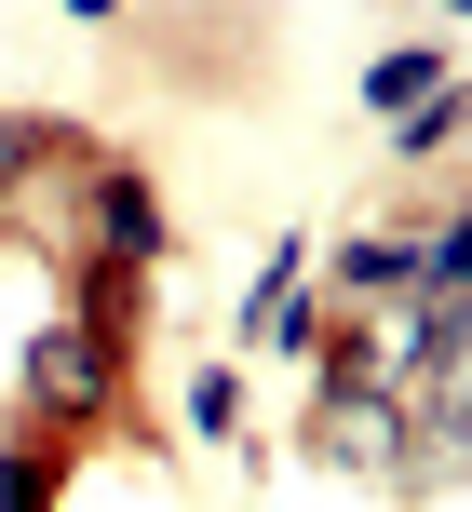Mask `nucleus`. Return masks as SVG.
<instances>
[{
    "label": "nucleus",
    "instance_id": "nucleus-5",
    "mask_svg": "<svg viewBox=\"0 0 472 512\" xmlns=\"http://www.w3.org/2000/svg\"><path fill=\"white\" fill-rule=\"evenodd\" d=\"M68 324L95 337V351H135V337H149V283L135 270H68Z\"/></svg>",
    "mask_w": 472,
    "mask_h": 512
},
{
    "label": "nucleus",
    "instance_id": "nucleus-2",
    "mask_svg": "<svg viewBox=\"0 0 472 512\" xmlns=\"http://www.w3.org/2000/svg\"><path fill=\"white\" fill-rule=\"evenodd\" d=\"M311 445L324 472H365V486H392L405 499V391H351V405H311Z\"/></svg>",
    "mask_w": 472,
    "mask_h": 512
},
{
    "label": "nucleus",
    "instance_id": "nucleus-7",
    "mask_svg": "<svg viewBox=\"0 0 472 512\" xmlns=\"http://www.w3.org/2000/svg\"><path fill=\"white\" fill-rule=\"evenodd\" d=\"M68 472H81V459H54L41 432H0V512H54V499H68Z\"/></svg>",
    "mask_w": 472,
    "mask_h": 512
},
{
    "label": "nucleus",
    "instance_id": "nucleus-4",
    "mask_svg": "<svg viewBox=\"0 0 472 512\" xmlns=\"http://www.w3.org/2000/svg\"><path fill=\"white\" fill-rule=\"evenodd\" d=\"M68 162H95V135H81L68 108H0V216H14L41 176H68Z\"/></svg>",
    "mask_w": 472,
    "mask_h": 512
},
{
    "label": "nucleus",
    "instance_id": "nucleus-9",
    "mask_svg": "<svg viewBox=\"0 0 472 512\" xmlns=\"http://www.w3.org/2000/svg\"><path fill=\"white\" fill-rule=\"evenodd\" d=\"M189 432H203V445L243 432V364H203V378H189Z\"/></svg>",
    "mask_w": 472,
    "mask_h": 512
},
{
    "label": "nucleus",
    "instance_id": "nucleus-6",
    "mask_svg": "<svg viewBox=\"0 0 472 512\" xmlns=\"http://www.w3.org/2000/svg\"><path fill=\"white\" fill-rule=\"evenodd\" d=\"M446 41H405V54H378V68H365V122H405V108H432V95H446Z\"/></svg>",
    "mask_w": 472,
    "mask_h": 512
},
{
    "label": "nucleus",
    "instance_id": "nucleus-3",
    "mask_svg": "<svg viewBox=\"0 0 472 512\" xmlns=\"http://www.w3.org/2000/svg\"><path fill=\"white\" fill-rule=\"evenodd\" d=\"M324 310H405L419 297V230H351V243H324V283H311Z\"/></svg>",
    "mask_w": 472,
    "mask_h": 512
},
{
    "label": "nucleus",
    "instance_id": "nucleus-8",
    "mask_svg": "<svg viewBox=\"0 0 472 512\" xmlns=\"http://www.w3.org/2000/svg\"><path fill=\"white\" fill-rule=\"evenodd\" d=\"M459 135H472V95L446 81V95H432V108H405V122H392V149L419 162V176H446V162H459Z\"/></svg>",
    "mask_w": 472,
    "mask_h": 512
},
{
    "label": "nucleus",
    "instance_id": "nucleus-1",
    "mask_svg": "<svg viewBox=\"0 0 472 512\" xmlns=\"http://www.w3.org/2000/svg\"><path fill=\"white\" fill-rule=\"evenodd\" d=\"M14 432H41L54 459L135 432V351H95V337L54 310V324L27 337V364H14Z\"/></svg>",
    "mask_w": 472,
    "mask_h": 512
}]
</instances>
